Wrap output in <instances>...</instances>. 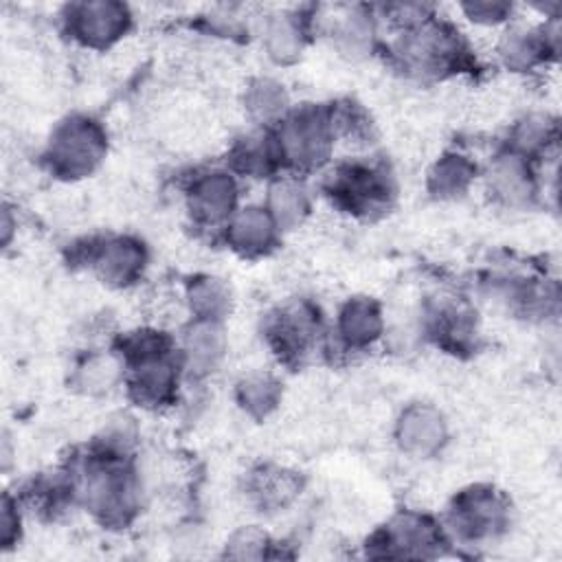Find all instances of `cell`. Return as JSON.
<instances>
[{
  "label": "cell",
  "instance_id": "1",
  "mask_svg": "<svg viewBox=\"0 0 562 562\" xmlns=\"http://www.w3.org/2000/svg\"><path fill=\"white\" fill-rule=\"evenodd\" d=\"M108 138L103 127L88 116H68L48 140L46 162L53 173L75 180L90 176L105 158Z\"/></svg>",
  "mask_w": 562,
  "mask_h": 562
},
{
  "label": "cell",
  "instance_id": "2",
  "mask_svg": "<svg viewBox=\"0 0 562 562\" xmlns=\"http://www.w3.org/2000/svg\"><path fill=\"white\" fill-rule=\"evenodd\" d=\"M334 119L321 108H303L283 119L277 134V156L296 169H314L331 151Z\"/></svg>",
  "mask_w": 562,
  "mask_h": 562
},
{
  "label": "cell",
  "instance_id": "3",
  "mask_svg": "<svg viewBox=\"0 0 562 562\" xmlns=\"http://www.w3.org/2000/svg\"><path fill=\"white\" fill-rule=\"evenodd\" d=\"M395 53L402 66L417 75H441L457 66L463 55L457 33L430 18L406 26Z\"/></svg>",
  "mask_w": 562,
  "mask_h": 562
},
{
  "label": "cell",
  "instance_id": "4",
  "mask_svg": "<svg viewBox=\"0 0 562 562\" xmlns=\"http://www.w3.org/2000/svg\"><path fill=\"white\" fill-rule=\"evenodd\" d=\"M121 457H101L94 463L81 485L86 507L103 522H125L138 498V485L134 474L119 463Z\"/></svg>",
  "mask_w": 562,
  "mask_h": 562
},
{
  "label": "cell",
  "instance_id": "5",
  "mask_svg": "<svg viewBox=\"0 0 562 562\" xmlns=\"http://www.w3.org/2000/svg\"><path fill=\"white\" fill-rule=\"evenodd\" d=\"M68 31L90 48H105L121 40L132 22L130 9L121 2H79L66 7Z\"/></svg>",
  "mask_w": 562,
  "mask_h": 562
},
{
  "label": "cell",
  "instance_id": "6",
  "mask_svg": "<svg viewBox=\"0 0 562 562\" xmlns=\"http://www.w3.org/2000/svg\"><path fill=\"white\" fill-rule=\"evenodd\" d=\"M507 522L503 498L485 485L470 487L454 498L452 525L461 538L483 540L496 536Z\"/></svg>",
  "mask_w": 562,
  "mask_h": 562
},
{
  "label": "cell",
  "instance_id": "7",
  "mask_svg": "<svg viewBox=\"0 0 562 562\" xmlns=\"http://www.w3.org/2000/svg\"><path fill=\"white\" fill-rule=\"evenodd\" d=\"M395 439L411 457H432L448 441V424L430 404H411L402 411L395 424Z\"/></svg>",
  "mask_w": 562,
  "mask_h": 562
},
{
  "label": "cell",
  "instance_id": "8",
  "mask_svg": "<svg viewBox=\"0 0 562 562\" xmlns=\"http://www.w3.org/2000/svg\"><path fill=\"white\" fill-rule=\"evenodd\" d=\"M90 261L103 283L112 288H125L140 279L147 263V252L138 239L119 235L103 239L92 250Z\"/></svg>",
  "mask_w": 562,
  "mask_h": 562
},
{
  "label": "cell",
  "instance_id": "9",
  "mask_svg": "<svg viewBox=\"0 0 562 562\" xmlns=\"http://www.w3.org/2000/svg\"><path fill=\"white\" fill-rule=\"evenodd\" d=\"M189 211L206 226L228 222L237 204V182L231 173L213 169L193 178L189 187Z\"/></svg>",
  "mask_w": 562,
  "mask_h": 562
},
{
  "label": "cell",
  "instance_id": "10",
  "mask_svg": "<svg viewBox=\"0 0 562 562\" xmlns=\"http://www.w3.org/2000/svg\"><path fill=\"white\" fill-rule=\"evenodd\" d=\"M336 195L356 213H373L386 206L391 184L384 171L367 165H351L342 169L334 184Z\"/></svg>",
  "mask_w": 562,
  "mask_h": 562
},
{
  "label": "cell",
  "instance_id": "11",
  "mask_svg": "<svg viewBox=\"0 0 562 562\" xmlns=\"http://www.w3.org/2000/svg\"><path fill=\"white\" fill-rule=\"evenodd\" d=\"M277 231L279 226L266 206H244L226 222V241L244 257H259L274 246Z\"/></svg>",
  "mask_w": 562,
  "mask_h": 562
},
{
  "label": "cell",
  "instance_id": "12",
  "mask_svg": "<svg viewBox=\"0 0 562 562\" xmlns=\"http://www.w3.org/2000/svg\"><path fill=\"white\" fill-rule=\"evenodd\" d=\"M176 386H178V369L169 353L132 364L130 393L136 400V404L147 408H158L162 404H169L176 395Z\"/></svg>",
  "mask_w": 562,
  "mask_h": 562
},
{
  "label": "cell",
  "instance_id": "13",
  "mask_svg": "<svg viewBox=\"0 0 562 562\" xmlns=\"http://www.w3.org/2000/svg\"><path fill=\"white\" fill-rule=\"evenodd\" d=\"M386 553L391 555H408V558H426L432 555L437 544H441V533L437 525L424 514H400L391 520L384 536Z\"/></svg>",
  "mask_w": 562,
  "mask_h": 562
},
{
  "label": "cell",
  "instance_id": "14",
  "mask_svg": "<svg viewBox=\"0 0 562 562\" xmlns=\"http://www.w3.org/2000/svg\"><path fill=\"white\" fill-rule=\"evenodd\" d=\"M270 342L283 358L303 356L316 340L318 318L307 303H299L279 312L270 323Z\"/></svg>",
  "mask_w": 562,
  "mask_h": 562
},
{
  "label": "cell",
  "instance_id": "15",
  "mask_svg": "<svg viewBox=\"0 0 562 562\" xmlns=\"http://www.w3.org/2000/svg\"><path fill=\"white\" fill-rule=\"evenodd\" d=\"M490 189L507 206H525L536 193V180L527 158L514 149L498 154L490 167Z\"/></svg>",
  "mask_w": 562,
  "mask_h": 562
},
{
  "label": "cell",
  "instance_id": "16",
  "mask_svg": "<svg viewBox=\"0 0 562 562\" xmlns=\"http://www.w3.org/2000/svg\"><path fill=\"white\" fill-rule=\"evenodd\" d=\"M226 351V338L220 323L195 321L182 338L184 367L195 375H206L217 369Z\"/></svg>",
  "mask_w": 562,
  "mask_h": 562
},
{
  "label": "cell",
  "instance_id": "17",
  "mask_svg": "<svg viewBox=\"0 0 562 562\" xmlns=\"http://www.w3.org/2000/svg\"><path fill=\"white\" fill-rule=\"evenodd\" d=\"M384 321L375 301L351 299L338 314V336L347 347L362 349L375 342L382 334Z\"/></svg>",
  "mask_w": 562,
  "mask_h": 562
},
{
  "label": "cell",
  "instance_id": "18",
  "mask_svg": "<svg viewBox=\"0 0 562 562\" xmlns=\"http://www.w3.org/2000/svg\"><path fill=\"white\" fill-rule=\"evenodd\" d=\"M261 44L270 59L277 64H292L301 57L305 44V31L301 20L292 13H272L261 22Z\"/></svg>",
  "mask_w": 562,
  "mask_h": 562
},
{
  "label": "cell",
  "instance_id": "19",
  "mask_svg": "<svg viewBox=\"0 0 562 562\" xmlns=\"http://www.w3.org/2000/svg\"><path fill=\"white\" fill-rule=\"evenodd\" d=\"M331 40L336 48L351 59L371 55L375 40L371 15H367L362 9H347L345 13L336 15L331 24Z\"/></svg>",
  "mask_w": 562,
  "mask_h": 562
},
{
  "label": "cell",
  "instance_id": "20",
  "mask_svg": "<svg viewBox=\"0 0 562 562\" xmlns=\"http://www.w3.org/2000/svg\"><path fill=\"white\" fill-rule=\"evenodd\" d=\"M187 303L195 321H209V323H222L224 316H228L233 296L231 288L211 274L195 277L187 288Z\"/></svg>",
  "mask_w": 562,
  "mask_h": 562
},
{
  "label": "cell",
  "instance_id": "21",
  "mask_svg": "<svg viewBox=\"0 0 562 562\" xmlns=\"http://www.w3.org/2000/svg\"><path fill=\"white\" fill-rule=\"evenodd\" d=\"M476 173L470 158L461 154H443L428 171V189L439 200H452L468 191Z\"/></svg>",
  "mask_w": 562,
  "mask_h": 562
},
{
  "label": "cell",
  "instance_id": "22",
  "mask_svg": "<svg viewBox=\"0 0 562 562\" xmlns=\"http://www.w3.org/2000/svg\"><path fill=\"white\" fill-rule=\"evenodd\" d=\"M266 209L279 228H294L310 213V193L299 180H277L268 189Z\"/></svg>",
  "mask_w": 562,
  "mask_h": 562
},
{
  "label": "cell",
  "instance_id": "23",
  "mask_svg": "<svg viewBox=\"0 0 562 562\" xmlns=\"http://www.w3.org/2000/svg\"><path fill=\"white\" fill-rule=\"evenodd\" d=\"M123 358L116 353H90L75 371V384L86 395L110 393L123 378Z\"/></svg>",
  "mask_w": 562,
  "mask_h": 562
},
{
  "label": "cell",
  "instance_id": "24",
  "mask_svg": "<svg viewBox=\"0 0 562 562\" xmlns=\"http://www.w3.org/2000/svg\"><path fill=\"white\" fill-rule=\"evenodd\" d=\"M235 397L250 417H268L281 402V384L268 371H250L237 382Z\"/></svg>",
  "mask_w": 562,
  "mask_h": 562
},
{
  "label": "cell",
  "instance_id": "25",
  "mask_svg": "<svg viewBox=\"0 0 562 562\" xmlns=\"http://www.w3.org/2000/svg\"><path fill=\"white\" fill-rule=\"evenodd\" d=\"M544 48L547 44H544L542 31L536 33V31L516 26L503 33L498 42V57L509 70L522 72V70H529L544 55Z\"/></svg>",
  "mask_w": 562,
  "mask_h": 562
},
{
  "label": "cell",
  "instance_id": "26",
  "mask_svg": "<svg viewBox=\"0 0 562 562\" xmlns=\"http://www.w3.org/2000/svg\"><path fill=\"white\" fill-rule=\"evenodd\" d=\"M285 88L268 77H257L244 92V108L257 123L279 121L288 110Z\"/></svg>",
  "mask_w": 562,
  "mask_h": 562
},
{
  "label": "cell",
  "instance_id": "27",
  "mask_svg": "<svg viewBox=\"0 0 562 562\" xmlns=\"http://www.w3.org/2000/svg\"><path fill=\"white\" fill-rule=\"evenodd\" d=\"M301 490V481L294 472L283 468H263L252 476L250 494L261 507L281 509L285 507Z\"/></svg>",
  "mask_w": 562,
  "mask_h": 562
},
{
  "label": "cell",
  "instance_id": "28",
  "mask_svg": "<svg viewBox=\"0 0 562 562\" xmlns=\"http://www.w3.org/2000/svg\"><path fill=\"white\" fill-rule=\"evenodd\" d=\"M553 134H555V127L549 116L529 114L516 123L514 134H512V138H514L512 149L525 158L531 154H540L553 140Z\"/></svg>",
  "mask_w": 562,
  "mask_h": 562
},
{
  "label": "cell",
  "instance_id": "29",
  "mask_svg": "<svg viewBox=\"0 0 562 562\" xmlns=\"http://www.w3.org/2000/svg\"><path fill=\"white\" fill-rule=\"evenodd\" d=\"M233 160L244 173H266L277 156V147H272L263 136H248L233 151Z\"/></svg>",
  "mask_w": 562,
  "mask_h": 562
},
{
  "label": "cell",
  "instance_id": "30",
  "mask_svg": "<svg viewBox=\"0 0 562 562\" xmlns=\"http://www.w3.org/2000/svg\"><path fill=\"white\" fill-rule=\"evenodd\" d=\"M268 547H270L268 533L250 525V527L237 529L228 538L226 555L235 558V560H257V558H266L268 555Z\"/></svg>",
  "mask_w": 562,
  "mask_h": 562
},
{
  "label": "cell",
  "instance_id": "31",
  "mask_svg": "<svg viewBox=\"0 0 562 562\" xmlns=\"http://www.w3.org/2000/svg\"><path fill=\"white\" fill-rule=\"evenodd\" d=\"M461 11L474 24L496 26V24L505 22L512 15V4L496 2V0H476V2L461 4Z\"/></svg>",
  "mask_w": 562,
  "mask_h": 562
},
{
  "label": "cell",
  "instance_id": "32",
  "mask_svg": "<svg viewBox=\"0 0 562 562\" xmlns=\"http://www.w3.org/2000/svg\"><path fill=\"white\" fill-rule=\"evenodd\" d=\"M20 531V514H18V501H13L9 494L2 498V514H0V540L2 547H11L18 540Z\"/></svg>",
  "mask_w": 562,
  "mask_h": 562
},
{
  "label": "cell",
  "instance_id": "33",
  "mask_svg": "<svg viewBox=\"0 0 562 562\" xmlns=\"http://www.w3.org/2000/svg\"><path fill=\"white\" fill-rule=\"evenodd\" d=\"M18 226V222H13L11 217V209L4 206V213H2V244L7 246L11 241V235H13V228Z\"/></svg>",
  "mask_w": 562,
  "mask_h": 562
}]
</instances>
